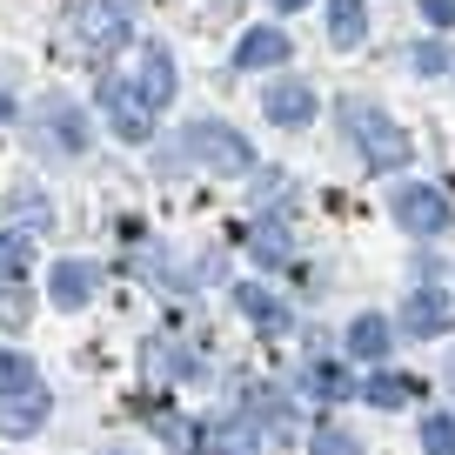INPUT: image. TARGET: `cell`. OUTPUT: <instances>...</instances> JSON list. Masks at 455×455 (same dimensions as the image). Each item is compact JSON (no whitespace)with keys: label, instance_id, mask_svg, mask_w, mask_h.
I'll return each instance as SVG.
<instances>
[{"label":"cell","instance_id":"7c38bea8","mask_svg":"<svg viewBox=\"0 0 455 455\" xmlns=\"http://www.w3.org/2000/svg\"><path fill=\"white\" fill-rule=\"evenodd\" d=\"M235 301H242V308H248V322H261L268 335H288V308H282V301L268 295V288L242 282V288H235Z\"/></svg>","mask_w":455,"mask_h":455},{"label":"cell","instance_id":"603a6c76","mask_svg":"<svg viewBox=\"0 0 455 455\" xmlns=\"http://www.w3.org/2000/svg\"><path fill=\"white\" fill-rule=\"evenodd\" d=\"M415 68H422V74H442V68H449V54H442V47H422V54H415Z\"/></svg>","mask_w":455,"mask_h":455},{"label":"cell","instance_id":"277c9868","mask_svg":"<svg viewBox=\"0 0 455 455\" xmlns=\"http://www.w3.org/2000/svg\"><path fill=\"white\" fill-rule=\"evenodd\" d=\"M100 108H108V121H114L121 141H148V134H155V100H148L134 81H108L100 87Z\"/></svg>","mask_w":455,"mask_h":455},{"label":"cell","instance_id":"9c48e42d","mask_svg":"<svg viewBox=\"0 0 455 455\" xmlns=\"http://www.w3.org/2000/svg\"><path fill=\"white\" fill-rule=\"evenodd\" d=\"M94 282H100L94 261H54V308H81L94 295Z\"/></svg>","mask_w":455,"mask_h":455},{"label":"cell","instance_id":"ffe728a7","mask_svg":"<svg viewBox=\"0 0 455 455\" xmlns=\"http://www.w3.org/2000/svg\"><path fill=\"white\" fill-rule=\"evenodd\" d=\"M315 388H322V395L335 402V395H348V375H341V369H328V362H322V369H315Z\"/></svg>","mask_w":455,"mask_h":455},{"label":"cell","instance_id":"e0dca14e","mask_svg":"<svg viewBox=\"0 0 455 455\" xmlns=\"http://www.w3.org/2000/svg\"><path fill=\"white\" fill-rule=\"evenodd\" d=\"M28 261H34V242H28V235H0V282H20V275H28Z\"/></svg>","mask_w":455,"mask_h":455},{"label":"cell","instance_id":"30bf717a","mask_svg":"<svg viewBox=\"0 0 455 455\" xmlns=\"http://www.w3.org/2000/svg\"><path fill=\"white\" fill-rule=\"evenodd\" d=\"M328 41L335 47H362L369 41V7H362V0H328Z\"/></svg>","mask_w":455,"mask_h":455},{"label":"cell","instance_id":"5b68a950","mask_svg":"<svg viewBox=\"0 0 455 455\" xmlns=\"http://www.w3.org/2000/svg\"><path fill=\"white\" fill-rule=\"evenodd\" d=\"M395 221L409 228V235H442L455 214H449V201H442L435 188H402L395 195Z\"/></svg>","mask_w":455,"mask_h":455},{"label":"cell","instance_id":"3957f363","mask_svg":"<svg viewBox=\"0 0 455 455\" xmlns=\"http://www.w3.org/2000/svg\"><path fill=\"white\" fill-rule=\"evenodd\" d=\"M188 148H195V161L214 168V174H248L255 168V148L235 128H221V121H195V128H188Z\"/></svg>","mask_w":455,"mask_h":455},{"label":"cell","instance_id":"8fae6325","mask_svg":"<svg viewBox=\"0 0 455 455\" xmlns=\"http://www.w3.org/2000/svg\"><path fill=\"white\" fill-rule=\"evenodd\" d=\"M235 60H242V68H282L288 60V34L282 28H255L242 47H235Z\"/></svg>","mask_w":455,"mask_h":455},{"label":"cell","instance_id":"9a60e30c","mask_svg":"<svg viewBox=\"0 0 455 455\" xmlns=\"http://www.w3.org/2000/svg\"><path fill=\"white\" fill-rule=\"evenodd\" d=\"M28 388H41L34 362H28V355H14V348H0V402H7V395H28Z\"/></svg>","mask_w":455,"mask_h":455},{"label":"cell","instance_id":"d6986e66","mask_svg":"<svg viewBox=\"0 0 455 455\" xmlns=\"http://www.w3.org/2000/svg\"><path fill=\"white\" fill-rule=\"evenodd\" d=\"M315 455H362V449H355L348 428H322V435H315Z\"/></svg>","mask_w":455,"mask_h":455},{"label":"cell","instance_id":"8992f818","mask_svg":"<svg viewBox=\"0 0 455 455\" xmlns=\"http://www.w3.org/2000/svg\"><path fill=\"white\" fill-rule=\"evenodd\" d=\"M402 315H409V335H422V341H428V335H449V322H455V315H449V295H442V288H415Z\"/></svg>","mask_w":455,"mask_h":455},{"label":"cell","instance_id":"5bb4252c","mask_svg":"<svg viewBox=\"0 0 455 455\" xmlns=\"http://www.w3.org/2000/svg\"><path fill=\"white\" fill-rule=\"evenodd\" d=\"M141 94L155 100V108L174 94V60H168V47H148V54H141Z\"/></svg>","mask_w":455,"mask_h":455},{"label":"cell","instance_id":"52a82bcc","mask_svg":"<svg viewBox=\"0 0 455 455\" xmlns=\"http://www.w3.org/2000/svg\"><path fill=\"white\" fill-rule=\"evenodd\" d=\"M47 409H54V395H47V388L7 395V402H0V428H7V435H34V428L47 422Z\"/></svg>","mask_w":455,"mask_h":455},{"label":"cell","instance_id":"ba28073f","mask_svg":"<svg viewBox=\"0 0 455 455\" xmlns=\"http://www.w3.org/2000/svg\"><path fill=\"white\" fill-rule=\"evenodd\" d=\"M261 108H268V121H282V128H308V121H315V94H308L301 81L268 87V100H261Z\"/></svg>","mask_w":455,"mask_h":455},{"label":"cell","instance_id":"7402d4cb","mask_svg":"<svg viewBox=\"0 0 455 455\" xmlns=\"http://www.w3.org/2000/svg\"><path fill=\"white\" fill-rule=\"evenodd\" d=\"M422 14L435 20V28H455V0H422Z\"/></svg>","mask_w":455,"mask_h":455},{"label":"cell","instance_id":"6da1fadb","mask_svg":"<svg viewBox=\"0 0 455 455\" xmlns=\"http://www.w3.org/2000/svg\"><path fill=\"white\" fill-rule=\"evenodd\" d=\"M60 41H68L74 60H114L121 47H128V14H121L114 0H74Z\"/></svg>","mask_w":455,"mask_h":455},{"label":"cell","instance_id":"7a4b0ae2","mask_svg":"<svg viewBox=\"0 0 455 455\" xmlns=\"http://www.w3.org/2000/svg\"><path fill=\"white\" fill-rule=\"evenodd\" d=\"M341 128L355 134V148H362V161H369V168H402V161L415 155L409 134H402L388 114H375L369 100H341Z\"/></svg>","mask_w":455,"mask_h":455},{"label":"cell","instance_id":"d4e9b609","mask_svg":"<svg viewBox=\"0 0 455 455\" xmlns=\"http://www.w3.org/2000/svg\"><path fill=\"white\" fill-rule=\"evenodd\" d=\"M7 114H14V100H7V94H0V121H7Z\"/></svg>","mask_w":455,"mask_h":455},{"label":"cell","instance_id":"ac0fdd59","mask_svg":"<svg viewBox=\"0 0 455 455\" xmlns=\"http://www.w3.org/2000/svg\"><path fill=\"white\" fill-rule=\"evenodd\" d=\"M422 449L428 455H455V422H449V415H428V422H422Z\"/></svg>","mask_w":455,"mask_h":455},{"label":"cell","instance_id":"4fadbf2b","mask_svg":"<svg viewBox=\"0 0 455 455\" xmlns=\"http://www.w3.org/2000/svg\"><path fill=\"white\" fill-rule=\"evenodd\" d=\"M348 355L355 362H382L388 355V322L382 315H362V322L348 328Z\"/></svg>","mask_w":455,"mask_h":455},{"label":"cell","instance_id":"44dd1931","mask_svg":"<svg viewBox=\"0 0 455 455\" xmlns=\"http://www.w3.org/2000/svg\"><path fill=\"white\" fill-rule=\"evenodd\" d=\"M195 455H248L235 435H208V442H195Z\"/></svg>","mask_w":455,"mask_h":455},{"label":"cell","instance_id":"2e32d148","mask_svg":"<svg viewBox=\"0 0 455 455\" xmlns=\"http://www.w3.org/2000/svg\"><path fill=\"white\" fill-rule=\"evenodd\" d=\"M422 395V382H415V375H375L369 382V402L375 409H402V402H415Z\"/></svg>","mask_w":455,"mask_h":455},{"label":"cell","instance_id":"cb8c5ba5","mask_svg":"<svg viewBox=\"0 0 455 455\" xmlns=\"http://www.w3.org/2000/svg\"><path fill=\"white\" fill-rule=\"evenodd\" d=\"M275 7H288V14H295V7H308V0H275Z\"/></svg>","mask_w":455,"mask_h":455}]
</instances>
